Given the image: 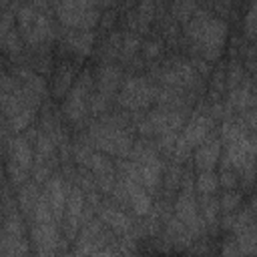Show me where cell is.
<instances>
[{"label":"cell","mask_w":257,"mask_h":257,"mask_svg":"<svg viewBox=\"0 0 257 257\" xmlns=\"http://www.w3.org/2000/svg\"><path fill=\"white\" fill-rule=\"evenodd\" d=\"M48 199L52 201V207L56 213H60V207L64 205V193H62V187L58 181H52L50 183V193H48Z\"/></svg>","instance_id":"1"},{"label":"cell","mask_w":257,"mask_h":257,"mask_svg":"<svg viewBox=\"0 0 257 257\" xmlns=\"http://www.w3.org/2000/svg\"><path fill=\"white\" fill-rule=\"evenodd\" d=\"M94 257H110V253H98V255H94Z\"/></svg>","instance_id":"2"}]
</instances>
